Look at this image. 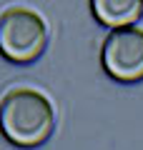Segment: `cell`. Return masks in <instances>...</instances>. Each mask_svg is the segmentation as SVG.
I'll return each mask as SVG.
<instances>
[{
  "label": "cell",
  "instance_id": "6da1fadb",
  "mask_svg": "<svg viewBox=\"0 0 143 150\" xmlns=\"http://www.w3.org/2000/svg\"><path fill=\"white\" fill-rule=\"evenodd\" d=\"M55 130L53 103L30 88L10 90L0 103V133L18 148H38Z\"/></svg>",
  "mask_w": 143,
  "mask_h": 150
},
{
  "label": "cell",
  "instance_id": "7a4b0ae2",
  "mask_svg": "<svg viewBox=\"0 0 143 150\" xmlns=\"http://www.w3.org/2000/svg\"><path fill=\"white\" fill-rule=\"evenodd\" d=\"M48 45V25L35 10L13 8L0 15V55L15 65L33 63Z\"/></svg>",
  "mask_w": 143,
  "mask_h": 150
},
{
  "label": "cell",
  "instance_id": "3957f363",
  "mask_svg": "<svg viewBox=\"0 0 143 150\" xmlns=\"http://www.w3.org/2000/svg\"><path fill=\"white\" fill-rule=\"evenodd\" d=\"M101 65L108 78L118 83L143 80V30L123 28L111 30L101 48Z\"/></svg>",
  "mask_w": 143,
  "mask_h": 150
},
{
  "label": "cell",
  "instance_id": "277c9868",
  "mask_svg": "<svg viewBox=\"0 0 143 150\" xmlns=\"http://www.w3.org/2000/svg\"><path fill=\"white\" fill-rule=\"evenodd\" d=\"M90 13L111 30L136 28V23L143 18V0H93Z\"/></svg>",
  "mask_w": 143,
  "mask_h": 150
}]
</instances>
